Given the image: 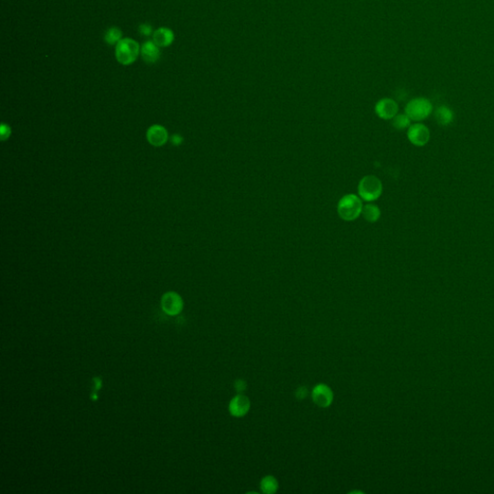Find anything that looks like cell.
<instances>
[{"instance_id":"cell-21","label":"cell","mask_w":494,"mask_h":494,"mask_svg":"<svg viewBox=\"0 0 494 494\" xmlns=\"http://www.w3.org/2000/svg\"><path fill=\"white\" fill-rule=\"evenodd\" d=\"M172 142H173L174 145H180V144L183 142V138L180 136L175 135V136H173V137H172Z\"/></svg>"},{"instance_id":"cell-5","label":"cell","mask_w":494,"mask_h":494,"mask_svg":"<svg viewBox=\"0 0 494 494\" xmlns=\"http://www.w3.org/2000/svg\"><path fill=\"white\" fill-rule=\"evenodd\" d=\"M407 139L416 147H423L429 143L430 131L429 128L422 123H415L407 128Z\"/></svg>"},{"instance_id":"cell-9","label":"cell","mask_w":494,"mask_h":494,"mask_svg":"<svg viewBox=\"0 0 494 494\" xmlns=\"http://www.w3.org/2000/svg\"><path fill=\"white\" fill-rule=\"evenodd\" d=\"M250 408V401L245 395L240 394L232 398L229 404V411L234 417H242Z\"/></svg>"},{"instance_id":"cell-14","label":"cell","mask_w":494,"mask_h":494,"mask_svg":"<svg viewBox=\"0 0 494 494\" xmlns=\"http://www.w3.org/2000/svg\"><path fill=\"white\" fill-rule=\"evenodd\" d=\"M434 116L436 122L441 126H449L453 123L454 118V112L446 105L439 106L435 110Z\"/></svg>"},{"instance_id":"cell-4","label":"cell","mask_w":494,"mask_h":494,"mask_svg":"<svg viewBox=\"0 0 494 494\" xmlns=\"http://www.w3.org/2000/svg\"><path fill=\"white\" fill-rule=\"evenodd\" d=\"M141 48L136 41L125 38L116 45L115 56L120 64L124 66L134 64L138 58Z\"/></svg>"},{"instance_id":"cell-12","label":"cell","mask_w":494,"mask_h":494,"mask_svg":"<svg viewBox=\"0 0 494 494\" xmlns=\"http://www.w3.org/2000/svg\"><path fill=\"white\" fill-rule=\"evenodd\" d=\"M175 39V35L173 31L167 27H160L157 29L153 35V41L160 47L166 48L169 47Z\"/></svg>"},{"instance_id":"cell-16","label":"cell","mask_w":494,"mask_h":494,"mask_svg":"<svg viewBox=\"0 0 494 494\" xmlns=\"http://www.w3.org/2000/svg\"><path fill=\"white\" fill-rule=\"evenodd\" d=\"M392 125L393 127L398 129V130H405L407 129L411 126V120L408 118L406 113L403 114H397L393 119H392Z\"/></svg>"},{"instance_id":"cell-2","label":"cell","mask_w":494,"mask_h":494,"mask_svg":"<svg viewBox=\"0 0 494 494\" xmlns=\"http://www.w3.org/2000/svg\"><path fill=\"white\" fill-rule=\"evenodd\" d=\"M433 110V105L429 99L418 97L410 100L405 107V113L411 122L421 123L429 118Z\"/></svg>"},{"instance_id":"cell-7","label":"cell","mask_w":494,"mask_h":494,"mask_svg":"<svg viewBox=\"0 0 494 494\" xmlns=\"http://www.w3.org/2000/svg\"><path fill=\"white\" fill-rule=\"evenodd\" d=\"M312 398L317 406L326 408L332 404L333 392L327 384L319 383L313 388Z\"/></svg>"},{"instance_id":"cell-15","label":"cell","mask_w":494,"mask_h":494,"mask_svg":"<svg viewBox=\"0 0 494 494\" xmlns=\"http://www.w3.org/2000/svg\"><path fill=\"white\" fill-rule=\"evenodd\" d=\"M261 489L263 493L272 494L278 489V482L273 476H265L261 481Z\"/></svg>"},{"instance_id":"cell-6","label":"cell","mask_w":494,"mask_h":494,"mask_svg":"<svg viewBox=\"0 0 494 494\" xmlns=\"http://www.w3.org/2000/svg\"><path fill=\"white\" fill-rule=\"evenodd\" d=\"M375 112L378 118L392 120L398 113V104L390 98H383L375 105Z\"/></svg>"},{"instance_id":"cell-18","label":"cell","mask_w":494,"mask_h":494,"mask_svg":"<svg viewBox=\"0 0 494 494\" xmlns=\"http://www.w3.org/2000/svg\"><path fill=\"white\" fill-rule=\"evenodd\" d=\"M139 32L141 33L143 36H150L153 32V28L150 24H141L139 26Z\"/></svg>"},{"instance_id":"cell-3","label":"cell","mask_w":494,"mask_h":494,"mask_svg":"<svg viewBox=\"0 0 494 494\" xmlns=\"http://www.w3.org/2000/svg\"><path fill=\"white\" fill-rule=\"evenodd\" d=\"M358 196L365 202H374L383 194V185L382 181L374 175H367L359 181Z\"/></svg>"},{"instance_id":"cell-20","label":"cell","mask_w":494,"mask_h":494,"mask_svg":"<svg viewBox=\"0 0 494 494\" xmlns=\"http://www.w3.org/2000/svg\"><path fill=\"white\" fill-rule=\"evenodd\" d=\"M308 394V391H307V388L305 387H299L297 390H296V398H306Z\"/></svg>"},{"instance_id":"cell-17","label":"cell","mask_w":494,"mask_h":494,"mask_svg":"<svg viewBox=\"0 0 494 494\" xmlns=\"http://www.w3.org/2000/svg\"><path fill=\"white\" fill-rule=\"evenodd\" d=\"M122 36H123L122 30H121L120 28H118V27H115V26H114V27L109 28V29L105 32L104 41H105L108 45L114 46V45H117L120 41L122 40Z\"/></svg>"},{"instance_id":"cell-11","label":"cell","mask_w":494,"mask_h":494,"mask_svg":"<svg viewBox=\"0 0 494 494\" xmlns=\"http://www.w3.org/2000/svg\"><path fill=\"white\" fill-rule=\"evenodd\" d=\"M147 138H148V141L151 145L157 146V147L162 146L167 141V131L163 127L159 126V125H155V126H153L148 129Z\"/></svg>"},{"instance_id":"cell-8","label":"cell","mask_w":494,"mask_h":494,"mask_svg":"<svg viewBox=\"0 0 494 494\" xmlns=\"http://www.w3.org/2000/svg\"><path fill=\"white\" fill-rule=\"evenodd\" d=\"M161 307L168 315L174 316L179 314L183 309V300L181 296L176 293H167L162 296Z\"/></svg>"},{"instance_id":"cell-13","label":"cell","mask_w":494,"mask_h":494,"mask_svg":"<svg viewBox=\"0 0 494 494\" xmlns=\"http://www.w3.org/2000/svg\"><path fill=\"white\" fill-rule=\"evenodd\" d=\"M361 215L363 216V218L366 220L367 222L375 223L381 218L382 211L372 202H368L366 205H363Z\"/></svg>"},{"instance_id":"cell-10","label":"cell","mask_w":494,"mask_h":494,"mask_svg":"<svg viewBox=\"0 0 494 494\" xmlns=\"http://www.w3.org/2000/svg\"><path fill=\"white\" fill-rule=\"evenodd\" d=\"M140 53L146 63L155 64L160 59V47L154 41H147L142 45Z\"/></svg>"},{"instance_id":"cell-19","label":"cell","mask_w":494,"mask_h":494,"mask_svg":"<svg viewBox=\"0 0 494 494\" xmlns=\"http://www.w3.org/2000/svg\"><path fill=\"white\" fill-rule=\"evenodd\" d=\"M235 389L238 391L239 393H241L243 391L246 389V383L242 379H238L236 383H235Z\"/></svg>"},{"instance_id":"cell-1","label":"cell","mask_w":494,"mask_h":494,"mask_svg":"<svg viewBox=\"0 0 494 494\" xmlns=\"http://www.w3.org/2000/svg\"><path fill=\"white\" fill-rule=\"evenodd\" d=\"M363 207L362 199L356 194H346L339 200L337 213L344 221H354L361 215Z\"/></svg>"}]
</instances>
